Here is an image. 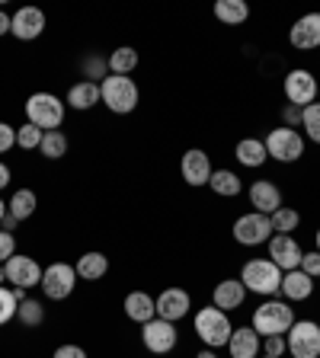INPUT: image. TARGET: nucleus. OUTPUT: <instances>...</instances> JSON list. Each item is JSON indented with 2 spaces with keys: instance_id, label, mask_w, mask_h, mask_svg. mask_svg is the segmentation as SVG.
<instances>
[{
  "instance_id": "f257e3e1",
  "label": "nucleus",
  "mask_w": 320,
  "mask_h": 358,
  "mask_svg": "<svg viewBox=\"0 0 320 358\" xmlns=\"http://www.w3.org/2000/svg\"><path fill=\"white\" fill-rule=\"evenodd\" d=\"M193 329H195V336L202 339V345H205V349H228V339H231V333H234L231 320H228V313L218 310L215 304L195 310Z\"/></svg>"
},
{
  "instance_id": "f03ea898",
  "label": "nucleus",
  "mask_w": 320,
  "mask_h": 358,
  "mask_svg": "<svg viewBox=\"0 0 320 358\" xmlns=\"http://www.w3.org/2000/svg\"><path fill=\"white\" fill-rule=\"evenodd\" d=\"M64 115H67V103L58 99L55 93H32L26 99V122L42 131H58L64 125Z\"/></svg>"
},
{
  "instance_id": "7ed1b4c3",
  "label": "nucleus",
  "mask_w": 320,
  "mask_h": 358,
  "mask_svg": "<svg viewBox=\"0 0 320 358\" xmlns=\"http://www.w3.org/2000/svg\"><path fill=\"white\" fill-rule=\"evenodd\" d=\"M99 96H103V106L116 115H128V112L138 109V99H141V90L132 77L112 74L106 80H99Z\"/></svg>"
},
{
  "instance_id": "20e7f679",
  "label": "nucleus",
  "mask_w": 320,
  "mask_h": 358,
  "mask_svg": "<svg viewBox=\"0 0 320 358\" xmlns=\"http://www.w3.org/2000/svg\"><path fill=\"white\" fill-rule=\"evenodd\" d=\"M291 323H295V307H288V301H266L253 310L250 327L256 329L260 339H266V336H285Z\"/></svg>"
},
{
  "instance_id": "39448f33",
  "label": "nucleus",
  "mask_w": 320,
  "mask_h": 358,
  "mask_svg": "<svg viewBox=\"0 0 320 358\" xmlns=\"http://www.w3.org/2000/svg\"><path fill=\"white\" fill-rule=\"evenodd\" d=\"M282 268L276 266V262L269 259H246L244 262V268H240V282H244V288L246 291H253V294H276L279 291V285H282Z\"/></svg>"
},
{
  "instance_id": "423d86ee",
  "label": "nucleus",
  "mask_w": 320,
  "mask_h": 358,
  "mask_svg": "<svg viewBox=\"0 0 320 358\" xmlns=\"http://www.w3.org/2000/svg\"><path fill=\"white\" fill-rule=\"evenodd\" d=\"M266 154L272 157V160H279V164H295V160H301V154H305V134L298 131V128H272V131L266 134Z\"/></svg>"
},
{
  "instance_id": "0eeeda50",
  "label": "nucleus",
  "mask_w": 320,
  "mask_h": 358,
  "mask_svg": "<svg viewBox=\"0 0 320 358\" xmlns=\"http://www.w3.org/2000/svg\"><path fill=\"white\" fill-rule=\"evenodd\" d=\"M77 268L71 266V262H52V266H45V272H42V294L48 301H64V298H71L74 294V288H77Z\"/></svg>"
},
{
  "instance_id": "6e6552de",
  "label": "nucleus",
  "mask_w": 320,
  "mask_h": 358,
  "mask_svg": "<svg viewBox=\"0 0 320 358\" xmlns=\"http://www.w3.org/2000/svg\"><path fill=\"white\" fill-rule=\"evenodd\" d=\"M291 358H320V323L314 320H295L285 333Z\"/></svg>"
},
{
  "instance_id": "1a4fd4ad",
  "label": "nucleus",
  "mask_w": 320,
  "mask_h": 358,
  "mask_svg": "<svg viewBox=\"0 0 320 358\" xmlns=\"http://www.w3.org/2000/svg\"><path fill=\"white\" fill-rule=\"evenodd\" d=\"M317 87H320V80L311 74V71H305V67L288 71V74H285V80H282V90H285L288 106H298V109L317 103Z\"/></svg>"
},
{
  "instance_id": "9d476101",
  "label": "nucleus",
  "mask_w": 320,
  "mask_h": 358,
  "mask_svg": "<svg viewBox=\"0 0 320 358\" xmlns=\"http://www.w3.org/2000/svg\"><path fill=\"white\" fill-rule=\"evenodd\" d=\"M272 217L260 215V211H250V215H240L234 221V240L240 246H260L272 240Z\"/></svg>"
},
{
  "instance_id": "9b49d317",
  "label": "nucleus",
  "mask_w": 320,
  "mask_h": 358,
  "mask_svg": "<svg viewBox=\"0 0 320 358\" xmlns=\"http://www.w3.org/2000/svg\"><path fill=\"white\" fill-rule=\"evenodd\" d=\"M141 343H144V349H148L151 355H167V352H173L176 349V343H179L176 323L160 320V317L148 320L141 327Z\"/></svg>"
},
{
  "instance_id": "f8f14e48",
  "label": "nucleus",
  "mask_w": 320,
  "mask_h": 358,
  "mask_svg": "<svg viewBox=\"0 0 320 358\" xmlns=\"http://www.w3.org/2000/svg\"><path fill=\"white\" fill-rule=\"evenodd\" d=\"M4 272H7V282L13 285V288H36V285H42V272L45 268L39 266L32 256H10L7 262H4Z\"/></svg>"
},
{
  "instance_id": "ddd939ff",
  "label": "nucleus",
  "mask_w": 320,
  "mask_h": 358,
  "mask_svg": "<svg viewBox=\"0 0 320 358\" xmlns=\"http://www.w3.org/2000/svg\"><path fill=\"white\" fill-rule=\"evenodd\" d=\"M154 304H157V317H160V320H170V323L183 320V317L193 310V298H189V291L176 288V285L160 291V294L154 298Z\"/></svg>"
},
{
  "instance_id": "4468645a",
  "label": "nucleus",
  "mask_w": 320,
  "mask_h": 358,
  "mask_svg": "<svg viewBox=\"0 0 320 358\" xmlns=\"http://www.w3.org/2000/svg\"><path fill=\"white\" fill-rule=\"evenodd\" d=\"M269 259L276 262L282 272H291V268L301 266V256H305V250L298 246V240L291 237V234H272V240H269Z\"/></svg>"
},
{
  "instance_id": "2eb2a0df",
  "label": "nucleus",
  "mask_w": 320,
  "mask_h": 358,
  "mask_svg": "<svg viewBox=\"0 0 320 358\" xmlns=\"http://www.w3.org/2000/svg\"><path fill=\"white\" fill-rule=\"evenodd\" d=\"M179 173H183V179H186V186L199 189V186H209L211 179V160L205 150L193 148L183 154V160H179Z\"/></svg>"
},
{
  "instance_id": "dca6fc26",
  "label": "nucleus",
  "mask_w": 320,
  "mask_h": 358,
  "mask_svg": "<svg viewBox=\"0 0 320 358\" xmlns=\"http://www.w3.org/2000/svg\"><path fill=\"white\" fill-rule=\"evenodd\" d=\"M288 42L301 52L320 48V13H305L301 20H295V26L288 29Z\"/></svg>"
},
{
  "instance_id": "f3484780",
  "label": "nucleus",
  "mask_w": 320,
  "mask_h": 358,
  "mask_svg": "<svg viewBox=\"0 0 320 358\" xmlns=\"http://www.w3.org/2000/svg\"><path fill=\"white\" fill-rule=\"evenodd\" d=\"M246 195H250L253 211H260V215H276L282 208V189L276 182H269V179H256L253 186L246 189Z\"/></svg>"
},
{
  "instance_id": "a211bd4d",
  "label": "nucleus",
  "mask_w": 320,
  "mask_h": 358,
  "mask_svg": "<svg viewBox=\"0 0 320 358\" xmlns=\"http://www.w3.org/2000/svg\"><path fill=\"white\" fill-rule=\"evenodd\" d=\"M10 32H13L20 42H32V38H39L45 32V13L39 7H20L13 13Z\"/></svg>"
},
{
  "instance_id": "6ab92c4d",
  "label": "nucleus",
  "mask_w": 320,
  "mask_h": 358,
  "mask_svg": "<svg viewBox=\"0 0 320 358\" xmlns=\"http://www.w3.org/2000/svg\"><path fill=\"white\" fill-rule=\"evenodd\" d=\"M244 298H246V288L240 278H224V282H218L215 291H211V304L224 313L237 310V307L244 304Z\"/></svg>"
},
{
  "instance_id": "aec40b11",
  "label": "nucleus",
  "mask_w": 320,
  "mask_h": 358,
  "mask_svg": "<svg viewBox=\"0 0 320 358\" xmlns=\"http://www.w3.org/2000/svg\"><path fill=\"white\" fill-rule=\"evenodd\" d=\"M260 349H263V339L256 336L253 327H237L228 339V352L231 358H260Z\"/></svg>"
},
{
  "instance_id": "412c9836",
  "label": "nucleus",
  "mask_w": 320,
  "mask_h": 358,
  "mask_svg": "<svg viewBox=\"0 0 320 358\" xmlns=\"http://www.w3.org/2000/svg\"><path fill=\"white\" fill-rule=\"evenodd\" d=\"M122 310H125V317L132 323H148L157 317V304L154 298H151L148 291H132V294H125V301H122Z\"/></svg>"
},
{
  "instance_id": "4be33fe9",
  "label": "nucleus",
  "mask_w": 320,
  "mask_h": 358,
  "mask_svg": "<svg viewBox=\"0 0 320 358\" xmlns=\"http://www.w3.org/2000/svg\"><path fill=\"white\" fill-rule=\"evenodd\" d=\"M71 109L77 112H87L93 109L97 103H103V96H99V83L97 80H77L74 87L67 90V99H64Z\"/></svg>"
},
{
  "instance_id": "5701e85b",
  "label": "nucleus",
  "mask_w": 320,
  "mask_h": 358,
  "mask_svg": "<svg viewBox=\"0 0 320 358\" xmlns=\"http://www.w3.org/2000/svg\"><path fill=\"white\" fill-rule=\"evenodd\" d=\"M279 291H282L288 301H307L314 294V278L305 275L301 268H291V272H285V275H282Z\"/></svg>"
},
{
  "instance_id": "b1692460",
  "label": "nucleus",
  "mask_w": 320,
  "mask_h": 358,
  "mask_svg": "<svg viewBox=\"0 0 320 358\" xmlns=\"http://www.w3.org/2000/svg\"><path fill=\"white\" fill-rule=\"evenodd\" d=\"M234 157H237V164L246 166V170H256V166H263L269 160L266 144L260 138H240L237 148H234Z\"/></svg>"
},
{
  "instance_id": "393cba45",
  "label": "nucleus",
  "mask_w": 320,
  "mask_h": 358,
  "mask_svg": "<svg viewBox=\"0 0 320 358\" xmlns=\"http://www.w3.org/2000/svg\"><path fill=\"white\" fill-rule=\"evenodd\" d=\"M74 268H77V278H83V282H99V278L109 272V256H103V253H83L81 259L74 262Z\"/></svg>"
},
{
  "instance_id": "a878e982",
  "label": "nucleus",
  "mask_w": 320,
  "mask_h": 358,
  "mask_svg": "<svg viewBox=\"0 0 320 358\" xmlns=\"http://www.w3.org/2000/svg\"><path fill=\"white\" fill-rule=\"evenodd\" d=\"M209 186H211V192L221 195V199H237V195L244 192V179L234 170H211Z\"/></svg>"
},
{
  "instance_id": "bb28decb",
  "label": "nucleus",
  "mask_w": 320,
  "mask_h": 358,
  "mask_svg": "<svg viewBox=\"0 0 320 358\" xmlns=\"http://www.w3.org/2000/svg\"><path fill=\"white\" fill-rule=\"evenodd\" d=\"M36 208H39V199H36V192H32V189H16V192L10 195V201H7V211L16 217V221L32 217V215H36Z\"/></svg>"
},
{
  "instance_id": "cd10ccee",
  "label": "nucleus",
  "mask_w": 320,
  "mask_h": 358,
  "mask_svg": "<svg viewBox=\"0 0 320 358\" xmlns=\"http://www.w3.org/2000/svg\"><path fill=\"white\" fill-rule=\"evenodd\" d=\"M250 16V7L244 0H218L215 3V20L224 22V26H240Z\"/></svg>"
},
{
  "instance_id": "c85d7f7f",
  "label": "nucleus",
  "mask_w": 320,
  "mask_h": 358,
  "mask_svg": "<svg viewBox=\"0 0 320 358\" xmlns=\"http://www.w3.org/2000/svg\"><path fill=\"white\" fill-rule=\"evenodd\" d=\"M138 61H141V55L134 52L132 45H122V48H116V52L109 55V71H112V74L128 77L134 67H138Z\"/></svg>"
},
{
  "instance_id": "c756f323",
  "label": "nucleus",
  "mask_w": 320,
  "mask_h": 358,
  "mask_svg": "<svg viewBox=\"0 0 320 358\" xmlns=\"http://www.w3.org/2000/svg\"><path fill=\"white\" fill-rule=\"evenodd\" d=\"M39 154H42L45 160H61V157L67 154V134L61 131V128H58V131H45Z\"/></svg>"
},
{
  "instance_id": "7c9ffc66",
  "label": "nucleus",
  "mask_w": 320,
  "mask_h": 358,
  "mask_svg": "<svg viewBox=\"0 0 320 358\" xmlns=\"http://www.w3.org/2000/svg\"><path fill=\"white\" fill-rule=\"evenodd\" d=\"M269 217H272V231L276 234H291V231H298V224H301V211L291 208V205H282L276 215H269Z\"/></svg>"
},
{
  "instance_id": "2f4dec72",
  "label": "nucleus",
  "mask_w": 320,
  "mask_h": 358,
  "mask_svg": "<svg viewBox=\"0 0 320 358\" xmlns=\"http://www.w3.org/2000/svg\"><path fill=\"white\" fill-rule=\"evenodd\" d=\"M16 320H20L22 327H39V323L45 320V307H42V301H36V298H26V301H20V310H16Z\"/></svg>"
},
{
  "instance_id": "473e14b6",
  "label": "nucleus",
  "mask_w": 320,
  "mask_h": 358,
  "mask_svg": "<svg viewBox=\"0 0 320 358\" xmlns=\"http://www.w3.org/2000/svg\"><path fill=\"white\" fill-rule=\"evenodd\" d=\"M301 128L311 144H320V103H311L301 109Z\"/></svg>"
},
{
  "instance_id": "72a5a7b5",
  "label": "nucleus",
  "mask_w": 320,
  "mask_h": 358,
  "mask_svg": "<svg viewBox=\"0 0 320 358\" xmlns=\"http://www.w3.org/2000/svg\"><path fill=\"white\" fill-rule=\"evenodd\" d=\"M42 138H45V131L29 125V122L16 128V148H22V150H39L42 148Z\"/></svg>"
},
{
  "instance_id": "f704fd0d",
  "label": "nucleus",
  "mask_w": 320,
  "mask_h": 358,
  "mask_svg": "<svg viewBox=\"0 0 320 358\" xmlns=\"http://www.w3.org/2000/svg\"><path fill=\"white\" fill-rule=\"evenodd\" d=\"M16 310H20V301L13 298V291L7 285H0V327H7L10 320H16Z\"/></svg>"
},
{
  "instance_id": "c9c22d12",
  "label": "nucleus",
  "mask_w": 320,
  "mask_h": 358,
  "mask_svg": "<svg viewBox=\"0 0 320 358\" xmlns=\"http://www.w3.org/2000/svg\"><path fill=\"white\" fill-rule=\"evenodd\" d=\"M285 352H288V343H285V336H266V339H263V355L282 358Z\"/></svg>"
},
{
  "instance_id": "e433bc0d",
  "label": "nucleus",
  "mask_w": 320,
  "mask_h": 358,
  "mask_svg": "<svg viewBox=\"0 0 320 358\" xmlns=\"http://www.w3.org/2000/svg\"><path fill=\"white\" fill-rule=\"evenodd\" d=\"M301 272H305V275H311V278H320V253L317 250H311V253H305L301 256Z\"/></svg>"
},
{
  "instance_id": "4c0bfd02",
  "label": "nucleus",
  "mask_w": 320,
  "mask_h": 358,
  "mask_svg": "<svg viewBox=\"0 0 320 358\" xmlns=\"http://www.w3.org/2000/svg\"><path fill=\"white\" fill-rule=\"evenodd\" d=\"M10 256H16V237L10 231H0V266H4Z\"/></svg>"
},
{
  "instance_id": "58836bf2",
  "label": "nucleus",
  "mask_w": 320,
  "mask_h": 358,
  "mask_svg": "<svg viewBox=\"0 0 320 358\" xmlns=\"http://www.w3.org/2000/svg\"><path fill=\"white\" fill-rule=\"evenodd\" d=\"M10 148H16V128L0 122V154H7Z\"/></svg>"
},
{
  "instance_id": "ea45409f",
  "label": "nucleus",
  "mask_w": 320,
  "mask_h": 358,
  "mask_svg": "<svg viewBox=\"0 0 320 358\" xmlns=\"http://www.w3.org/2000/svg\"><path fill=\"white\" fill-rule=\"evenodd\" d=\"M52 358H87V352H83V345H74V343H67V345H58L55 349Z\"/></svg>"
},
{
  "instance_id": "a19ab883",
  "label": "nucleus",
  "mask_w": 320,
  "mask_h": 358,
  "mask_svg": "<svg viewBox=\"0 0 320 358\" xmlns=\"http://www.w3.org/2000/svg\"><path fill=\"white\" fill-rule=\"evenodd\" d=\"M282 119H285V128H301V109L298 106H285Z\"/></svg>"
},
{
  "instance_id": "79ce46f5",
  "label": "nucleus",
  "mask_w": 320,
  "mask_h": 358,
  "mask_svg": "<svg viewBox=\"0 0 320 358\" xmlns=\"http://www.w3.org/2000/svg\"><path fill=\"white\" fill-rule=\"evenodd\" d=\"M10 26H13V16H10L7 10H0V36H7Z\"/></svg>"
},
{
  "instance_id": "37998d69",
  "label": "nucleus",
  "mask_w": 320,
  "mask_h": 358,
  "mask_svg": "<svg viewBox=\"0 0 320 358\" xmlns=\"http://www.w3.org/2000/svg\"><path fill=\"white\" fill-rule=\"evenodd\" d=\"M10 179H13V173H10V166L4 164V160H0V189H7Z\"/></svg>"
},
{
  "instance_id": "c03bdc74",
  "label": "nucleus",
  "mask_w": 320,
  "mask_h": 358,
  "mask_svg": "<svg viewBox=\"0 0 320 358\" xmlns=\"http://www.w3.org/2000/svg\"><path fill=\"white\" fill-rule=\"evenodd\" d=\"M195 358H218V352H215V349H202Z\"/></svg>"
},
{
  "instance_id": "a18cd8bd",
  "label": "nucleus",
  "mask_w": 320,
  "mask_h": 358,
  "mask_svg": "<svg viewBox=\"0 0 320 358\" xmlns=\"http://www.w3.org/2000/svg\"><path fill=\"white\" fill-rule=\"evenodd\" d=\"M4 217H7V201L0 199V224H4Z\"/></svg>"
},
{
  "instance_id": "49530a36",
  "label": "nucleus",
  "mask_w": 320,
  "mask_h": 358,
  "mask_svg": "<svg viewBox=\"0 0 320 358\" xmlns=\"http://www.w3.org/2000/svg\"><path fill=\"white\" fill-rule=\"evenodd\" d=\"M314 250L320 253V227H317V237H314Z\"/></svg>"
},
{
  "instance_id": "de8ad7c7",
  "label": "nucleus",
  "mask_w": 320,
  "mask_h": 358,
  "mask_svg": "<svg viewBox=\"0 0 320 358\" xmlns=\"http://www.w3.org/2000/svg\"><path fill=\"white\" fill-rule=\"evenodd\" d=\"M0 285H7V272H4V266H0Z\"/></svg>"
},
{
  "instance_id": "09e8293b",
  "label": "nucleus",
  "mask_w": 320,
  "mask_h": 358,
  "mask_svg": "<svg viewBox=\"0 0 320 358\" xmlns=\"http://www.w3.org/2000/svg\"><path fill=\"white\" fill-rule=\"evenodd\" d=\"M317 103H320V87H317Z\"/></svg>"
},
{
  "instance_id": "8fccbe9b",
  "label": "nucleus",
  "mask_w": 320,
  "mask_h": 358,
  "mask_svg": "<svg viewBox=\"0 0 320 358\" xmlns=\"http://www.w3.org/2000/svg\"><path fill=\"white\" fill-rule=\"evenodd\" d=\"M263 358H269V355H263Z\"/></svg>"
}]
</instances>
